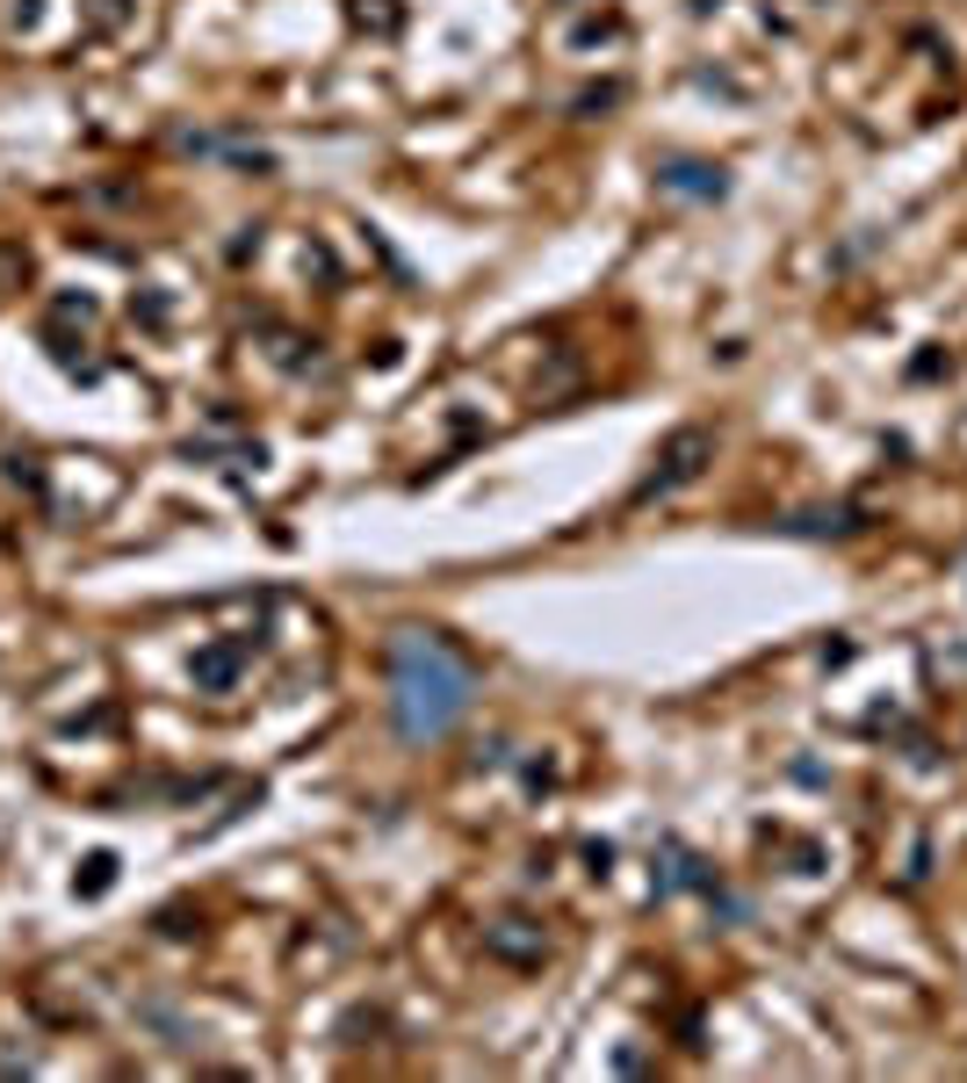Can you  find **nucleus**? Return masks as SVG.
<instances>
[{
  "label": "nucleus",
  "mask_w": 967,
  "mask_h": 1083,
  "mask_svg": "<svg viewBox=\"0 0 967 1083\" xmlns=\"http://www.w3.org/2000/svg\"><path fill=\"white\" fill-rule=\"evenodd\" d=\"M693 456H707V434H679V441L665 448V470H651V484H643V492H635V498H665L671 484H687L693 470H701V462H693Z\"/></svg>",
  "instance_id": "obj_2"
},
{
  "label": "nucleus",
  "mask_w": 967,
  "mask_h": 1083,
  "mask_svg": "<svg viewBox=\"0 0 967 1083\" xmlns=\"http://www.w3.org/2000/svg\"><path fill=\"white\" fill-rule=\"evenodd\" d=\"M671 188H693V196H722V174L707 181V166H671Z\"/></svg>",
  "instance_id": "obj_3"
},
{
  "label": "nucleus",
  "mask_w": 967,
  "mask_h": 1083,
  "mask_svg": "<svg viewBox=\"0 0 967 1083\" xmlns=\"http://www.w3.org/2000/svg\"><path fill=\"white\" fill-rule=\"evenodd\" d=\"M470 708V665L440 636L405 629L398 650H390V715H398V737L405 745H440L448 729Z\"/></svg>",
  "instance_id": "obj_1"
}]
</instances>
